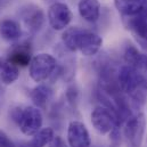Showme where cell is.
<instances>
[{
    "instance_id": "obj_1",
    "label": "cell",
    "mask_w": 147,
    "mask_h": 147,
    "mask_svg": "<svg viewBox=\"0 0 147 147\" xmlns=\"http://www.w3.org/2000/svg\"><path fill=\"white\" fill-rule=\"evenodd\" d=\"M11 120L25 136H33L41 129L43 117L37 106L14 107L10 112Z\"/></svg>"
},
{
    "instance_id": "obj_2",
    "label": "cell",
    "mask_w": 147,
    "mask_h": 147,
    "mask_svg": "<svg viewBox=\"0 0 147 147\" xmlns=\"http://www.w3.org/2000/svg\"><path fill=\"white\" fill-rule=\"evenodd\" d=\"M57 69L56 58L47 53H41L32 57L29 73L34 82H42L50 78Z\"/></svg>"
},
{
    "instance_id": "obj_3",
    "label": "cell",
    "mask_w": 147,
    "mask_h": 147,
    "mask_svg": "<svg viewBox=\"0 0 147 147\" xmlns=\"http://www.w3.org/2000/svg\"><path fill=\"white\" fill-rule=\"evenodd\" d=\"M145 132V116L142 112L132 114L124 121L123 136L129 147H140Z\"/></svg>"
},
{
    "instance_id": "obj_4",
    "label": "cell",
    "mask_w": 147,
    "mask_h": 147,
    "mask_svg": "<svg viewBox=\"0 0 147 147\" xmlns=\"http://www.w3.org/2000/svg\"><path fill=\"white\" fill-rule=\"evenodd\" d=\"M90 119L96 131H98L102 135L110 134L115 127L121 125L116 114L104 105L95 107L91 112Z\"/></svg>"
},
{
    "instance_id": "obj_5",
    "label": "cell",
    "mask_w": 147,
    "mask_h": 147,
    "mask_svg": "<svg viewBox=\"0 0 147 147\" xmlns=\"http://www.w3.org/2000/svg\"><path fill=\"white\" fill-rule=\"evenodd\" d=\"M48 22L53 30L55 31H64L69 28L70 23L72 22L73 14L70 7L61 1H56L51 3L48 8Z\"/></svg>"
},
{
    "instance_id": "obj_6",
    "label": "cell",
    "mask_w": 147,
    "mask_h": 147,
    "mask_svg": "<svg viewBox=\"0 0 147 147\" xmlns=\"http://www.w3.org/2000/svg\"><path fill=\"white\" fill-rule=\"evenodd\" d=\"M103 46V39L98 34L81 29L76 38V50H79L83 56L91 57L95 56Z\"/></svg>"
},
{
    "instance_id": "obj_7",
    "label": "cell",
    "mask_w": 147,
    "mask_h": 147,
    "mask_svg": "<svg viewBox=\"0 0 147 147\" xmlns=\"http://www.w3.org/2000/svg\"><path fill=\"white\" fill-rule=\"evenodd\" d=\"M67 143L70 147H90L91 138L86 124L76 120L69 123Z\"/></svg>"
},
{
    "instance_id": "obj_8",
    "label": "cell",
    "mask_w": 147,
    "mask_h": 147,
    "mask_svg": "<svg viewBox=\"0 0 147 147\" xmlns=\"http://www.w3.org/2000/svg\"><path fill=\"white\" fill-rule=\"evenodd\" d=\"M21 18L30 32L37 33L43 26L45 13L40 7L34 5H29L21 10Z\"/></svg>"
},
{
    "instance_id": "obj_9",
    "label": "cell",
    "mask_w": 147,
    "mask_h": 147,
    "mask_svg": "<svg viewBox=\"0 0 147 147\" xmlns=\"http://www.w3.org/2000/svg\"><path fill=\"white\" fill-rule=\"evenodd\" d=\"M32 51H31V46L29 42H21L15 45L11 50L9 51L7 58L14 63L17 66L25 67L30 65L31 59H32Z\"/></svg>"
},
{
    "instance_id": "obj_10",
    "label": "cell",
    "mask_w": 147,
    "mask_h": 147,
    "mask_svg": "<svg viewBox=\"0 0 147 147\" xmlns=\"http://www.w3.org/2000/svg\"><path fill=\"white\" fill-rule=\"evenodd\" d=\"M100 9L99 0H79L78 2L79 15L88 23H95L99 20Z\"/></svg>"
},
{
    "instance_id": "obj_11",
    "label": "cell",
    "mask_w": 147,
    "mask_h": 147,
    "mask_svg": "<svg viewBox=\"0 0 147 147\" xmlns=\"http://www.w3.org/2000/svg\"><path fill=\"white\" fill-rule=\"evenodd\" d=\"M114 6L123 17H130L142 13L146 2L145 0H114Z\"/></svg>"
},
{
    "instance_id": "obj_12",
    "label": "cell",
    "mask_w": 147,
    "mask_h": 147,
    "mask_svg": "<svg viewBox=\"0 0 147 147\" xmlns=\"http://www.w3.org/2000/svg\"><path fill=\"white\" fill-rule=\"evenodd\" d=\"M20 78V69L7 57L0 58V79L5 84H11Z\"/></svg>"
},
{
    "instance_id": "obj_13",
    "label": "cell",
    "mask_w": 147,
    "mask_h": 147,
    "mask_svg": "<svg viewBox=\"0 0 147 147\" xmlns=\"http://www.w3.org/2000/svg\"><path fill=\"white\" fill-rule=\"evenodd\" d=\"M51 96H53V90L50 89V87L46 84H38L30 92L31 100L38 109H45L48 102L51 99Z\"/></svg>"
},
{
    "instance_id": "obj_14",
    "label": "cell",
    "mask_w": 147,
    "mask_h": 147,
    "mask_svg": "<svg viewBox=\"0 0 147 147\" xmlns=\"http://www.w3.org/2000/svg\"><path fill=\"white\" fill-rule=\"evenodd\" d=\"M0 36L7 41H16L22 36L21 25L14 20H3L0 22Z\"/></svg>"
},
{
    "instance_id": "obj_15",
    "label": "cell",
    "mask_w": 147,
    "mask_h": 147,
    "mask_svg": "<svg viewBox=\"0 0 147 147\" xmlns=\"http://www.w3.org/2000/svg\"><path fill=\"white\" fill-rule=\"evenodd\" d=\"M55 138V134L53 128H41L36 135H33V138L26 144L28 147H46L49 145L53 139Z\"/></svg>"
},
{
    "instance_id": "obj_16",
    "label": "cell",
    "mask_w": 147,
    "mask_h": 147,
    "mask_svg": "<svg viewBox=\"0 0 147 147\" xmlns=\"http://www.w3.org/2000/svg\"><path fill=\"white\" fill-rule=\"evenodd\" d=\"M144 55H145V54H142V53L139 51V49H138L135 45L128 43V45L125 46V48H124L123 58H124L125 64L132 66L134 69H136V70L138 71L139 67H140V65H142Z\"/></svg>"
},
{
    "instance_id": "obj_17",
    "label": "cell",
    "mask_w": 147,
    "mask_h": 147,
    "mask_svg": "<svg viewBox=\"0 0 147 147\" xmlns=\"http://www.w3.org/2000/svg\"><path fill=\"white\" fill-rule=\"evenodd\" d=\"M81 28L79 26H70L67 29L64 30L63 34H62V41L63 45L65 46V48L70 51H76V38L80 32Z\"/></svg>"
},
{
    "instance_id": "obj_18",
    "label": "cell",
    "mask_w": 147,
    "mask_h": 147,
    "mask_svg": "<svg viewBox=\"0 0 147 147\" xmlns=\"http://www.w3.org/2000/svg\"><path fill=\"white\" fill-rule=\"evenodd\" d=\"M0 147H16L5 131L0 129Z\"/></svg>"
},
{
    "instance_id": "obj_19",
    "label": "cell",
    "mask_w": 147,
    "mask_h": 147,
    "mask_svg": "<svg viewBox=\"0 0 147 147\" xmlns=\"http://www.w3.org/2000/svg\"><path fill=\"white\" fill-rule=\"evenodd\" d=\"M49 147H67V145L65 144V142H64L61 137L56 136V137L53 139V142L49 144Z\"/></svg>"
},
{
    "instance_id": "obj_20",
    "label": "cell",
    "mask_w": 147,
    "mask_h": 147,
    "mask_svg": "<svg viewBox=\"0 0 147 147\" xmlns=\"http://www.w3.org/2000/svg\"><path fill=\"white\" fill-rule=\"evenodd\" d=\"M138 72L147 76V55H144V58H143V62H142V65H140Z\"/></svg>"
},
{
    "instance_id": "obj_21",
    "label": "cell",
    "mask_w": 147,
    "mask_h": 147,
    "mask_svg": "<svg viewBox=\"0 0 147 147\" xmlns=\"http://www.w3.org/2000/svg\"><path fill=\"white\" fill-rule=\"evenodd\" d=\"M11 1H13V0H0V13H1Z\"/></svg>"
},
{
    "instance_id": "obj_22",
    "label": "cell",
    "mask_w": 147,
    "mask_h": 147,
    "mask_svg": "<svg viewBox=\"0 0 147 147\" xmlns=\"http://www.w3.org/2000/svg\"><path fill=\"white\" fill-rule=\"evenodd\" d=\"M110 147H117V145H112V146H110Z\"/></svg>"
}]
</instances>
